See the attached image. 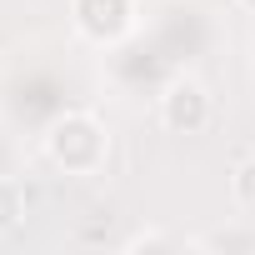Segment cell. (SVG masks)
<instances>
[{
	"instance_id": "cell-4",
	"label": "cell",
	"mask_w": 255,
	"mask_h": 255,
	"mask_svg": "<svg viewBox=\"0 0 255 255\" xmlns=\"http://www.w3.org/2000/svg\"><path fill=\"white\" fill-rule=\"evenodd\" d=\"M25 220V195L15 180H0V235H10L15 225Z\"/></svg>"
},
{
	"instance_id": "cell-1",
	"label": "cell",
	"mask_w": 255,
	"mask_h": 255,
	"mask_svg": "<svg viewBox=\"0 0 255 255\" xmlns=\"http://www.w3.org/2000/svg\"><path fill=\"white\" fill-rule=\"evenodd\" d=\"M45 155L65 170V175H95L110 155V135H105V125L85 110H70L60 115L50 130H45Z\"/></svg>"
},
{
	"instance_id": "cell-5",
	"label": "cell",
	"mask_w": 255,
	"mask_h": 255,
	"mask_svg": "<svg viewBox=\"0 0 255 255\" xmlns=\"http://www.w3.org/2000/svg\"><path fill=\"white\" fill-rule=\"evenodd\" d=\"M230 195H235L240 210H255V155L235 160V170H230Z\"/></svg>"
},
{
	"instance_id": "cell-6",
	"label": "cell",
	"mask_w": 255,
	"mask_h": 255,
	"mask_svg": "<svg viewBox=\"0 0 255 255\" xmlns=\"http://www.w3.org/2000/svg\"><path fill=\"white\" fill-rule=\"evenodd\" d=\"M235 5H240V10H255V0H235Z\"/></svg>"
},
{
	"instance_id": "cell-3",
	"label": "cell",
	"mask_w": 255,
	"mask_h": 255,
	"mask_svg": "<svg viewBox=\"0 0 255 255\" xmlns=\"http://www.w3.org/2000/svg\"><path fill=\"white\" fill-rule=\"evenodd\" d=\"M70 20L85 40L115 45L135 30V0H70Z\"/></svg>"
},
{
	"instance_id": "cell-2",
	"label": "cell",
	"mask_w": 255,
	"mask_h": 255,
	"mask_svg": "<svg viewBox=\"0 0 255 255\" xmlns=\"http://www.w3.org/2000/svg\"><path fill=\"white\" fill-rule=\"evenodd\" d=\"M160 125L170 135H200L210 125V90L195 80V75H180L165 85L160 95Z\"/></svg>"
}]
</instances>
